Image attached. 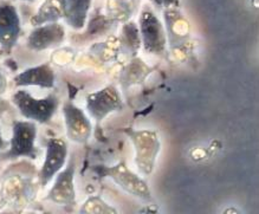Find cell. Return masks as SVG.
<instances>
[{
  "mask_svg": "<svg viewBox=\"0 0 259 214\" xmlns=\"http://www.w3.org/2000/svg\"><path fill=\"white\" fill-rule=\"evenodd\" d=\"M11 101L24 118L40 124L49 123L59 107L58 97L54 94L37 98L23 89L17 90L12 95Z\"/></svg>",
  "mask_w": 259,
  "mask_h": 214,
  "instance_id": "6da1fadb",
  "label": "cell"
},
{
  "mask_svg": "<svg viewBox=\"0 0 259 214\" xmlns=\"http://www.w3.org/2000/svg\"><path fill=\"white\" fill-rule=\"evenodd\" d=\"M38 128L36 122L15 121L12 124V138L10 149L0 157L2 160H17L19 157H29L34 160L38 157L36 139Z\"/></svg>",
  "mask_w": 259,
  "mask_h": 214,
  "instance_id": "7a4b0ae2",
  "label": "cell"
},
{
  "mask_svg": "<svg viewBox=\"0 0 259 214\" xmlns=\"http://www.w3.org/2000/svg\"><path fill=\"white\" fill-rule=\"evenodd\" d=\"M139 31L141 44L147 54L162 55L166 51V30L155 12L148 5L143 6L139 19Z\"/></svg>",
  "mask_w": 259,
  "mask_h": 214,
  "instance_id": "3957f363",
  "label": "cell"
},
{
  "mask_svg": "<svg viewBox=\"0 0 259 214\" xmlns=\"http://www.w3.org/2000/svg\"><path fill=\"white\" fill-rule=\"evenodd\" d=\"M127 134L135 147L136 167L142 175L148 177L152 174L161 148L159 136L152 131H131Z\"/></svg>",
  "mask_w": 259,
  "mask_h": 214,
  "instance_id": "277c9868",
  "label": "cell"
},
{
  "mask_svg": "<svg viewBox=\"0 0 259 214\" xmlns=\"http://www.w3.org/2000/svg\"><path fill=\"white\" fill-rule=\"evenodd\" d=\"M95 170L102 178H110L120 186L122 189L129 194L136 196V198L147 200H152V193L148 185L142 180L139 175L129 169L123 162L117 163L113 167H97Z\"/></svg>",
  "mask_w": 259,
  "mask_h": 214,
  "instance_id": "5b68a950",
  "label": "cell"
},
{
  "mask_svg": "<svg viewBox=\"0 0 259 214\" xmlns=\"http://www.w3.org/2000/svg\"><path fill=\"white\" fill-rule=\"evenodd\" d=\"M75 170L76 160L75 156H71L64 169L59 170L56 174L55 182L48 193L47 200L58 206L76 205V191L75 182H73Z\"/></svg>",
  "mask_w": 259,
  "mask_h": 214,
  "instance_id": "8992f818",
  "label": "cell"
},
{
  "mask_svg": "<svg viewBox=\"0 0 259 214\" xmlns=\"http://www.w3.org/2000/svg\"><path fill=\"white\" fill-rule=\"evenodd\" d=\"M123 108L120 93L114 85L103 88L96 93H92L87 97V109L94 120L101 122L108 115Z\"/></svg>",
  "mask_w": 259,
  "mask_h": 214,
  "instance_id": "52a82bcc",
  "label": "cell"
},
{
  "mask_svg": "<svg viewBox=\"0 0 259 214\" xmlns=\"http://www.w3.org/2000/svg\"><path fill=\"white\" fill-rule=\"evenodd\" d=\"M22 34V23L16 6L10 2L0 3V47L10 54Z\"/></svg>",
  "mask_w": 259,
  "mask_h": 214,
  "instance_id": "ba28073f",
  "label": "cell"
},
{
  "mask_svg": "<svg viewBox=\"0 0 259 214\" xmlns=\"http://www.w3.org/2000/svg\"><path fill=\"white\" fill-rule=\"evenodd\" d=\"M68 159V145L62 139H49L47 153L43 166L39 170V182L41 187L50 184L52 179L65 166Z\"/></svg>",
  "mask_w": 259,
  "mask_h": 214,
  "instance_id": "9c48e42d",
  "label": "cell"
},
{
  "mask_svg": "<svg viewBox=\"0 0 259 214\" xmlns=\"http://www.w3.org/2000/svg\"><path fill=\"white\" fill-rule=\"evenodd\" d=\"M63 116H64L66 135L76 143H85L92 136V122L84 114L80 108L73 103H65L63 105Z\"/></svg>",
  "mask_w": 259,
  "mask_h": 214,
  "instance_id": "30bf717a",
  "label": "cell"
},
{
  "mask_svg": "<svg viewBox=\"0 0 259 214\" xmlns=\"http://www.w3.org/2000/svg\"><path fill=\"white\" fill-rule=\"evenodd\" d=\"M65 39V29L61 24L49 23L34 26L27 37V48L33 51H44L61 45Z\"/></svg>",
  "mask_w": 259,
  "mask_h": 214,
  "instance_id": "8fae6325",
  "label": "cell"
},
{
  "mask_svg": "<svg viewBox=\"0 0 259 214\" xmlns=\"http://www.w3.org/2000/svg\"><path fill=\"white\" fill-rule=\"evenodd\" d=\"M166 22L167 43L170 48H180L186 43L190 36V23L180 12L179 8H167L163 11Z\"/></svg>",
  "mask_w": 259,
  "mask_h": 214,
  "instance_id": "7c38bea8",
  "label": "cell"
},
{
  "mask_svg": "<svg viewBox=\"0 0 259 214\" xmlns=\"http://www.w3.org/2000/svg\"><path fill=\"white\" fill-rule=\"evenodd\" d=\"M16 87H40L52 89L56 84V73L49 64H40L25 69L15 77Z\"/></svg>",
  "mask_w": 259,
  "mask_h": 214,
  "instance_id": "4fadbf2b",
  "label": "cell"
},
{
  "mask_svg": "<svg viewBox=\"0 0 259 214\" xmlns=\"http://www.w3.org/2000/svg\"><path fill=\"white\" fill-rule=\"evenodd\" d=\"M93 0H61L63 19L73 30H82L87 26Z\"/></svg>",
  "mask_w": 259,
  "mask_h": 214,
  "instance_id": "5bb4252c",
  "label": "cell"
},
{
  "mask_svg": "<svg viewBox=\"0 0 259 214\" xmlns=\"http://www.w3.org/2000/svg\"><path fill=\"white\" fill-rule=\"evenodd\" d=\"M63 19L61 0H45L38 11L31 17L30 23L33 27L49 23H57Z\"/></svg>",
  "mask_w": 259,
  "mask_h": 214,
  "instance_id": "9a60e30c",
  "label": "cell"
},
{
  "mask_svg": "<svg viewBox=\"0 0 259 214\" xmlns=\"http://www.w3.org/2000/svg\"><path fill=\"white\" fill-rule=\"evenodd\" d=\"M121 51H124L125 54L132 56H136L140 48H141V37H140L139 25H136L134 22L128 20L123 24L121 30L120 41Z\"/></svg>",
  "mask_w": 259,
  "mask_h": 214,
  "instance_id": "2e32d148",
  "label": "cell"
},
{
  "mask_svg": "<svg viewBox=\"0 0 259 214\" xmlns=\"http://www.w3.org/2000/svg\"><path fill=\"white\" fill-rule=\"evenodd\" d=\"M149 73V68L143 63L141 59L135 58L132 63L125 66L121 73L120 83L121 85L127 89L129 85L140 83V80L145 79L146 76Z\"/></svg>",
  "mask_w": 259,
  "mask_h": 214,
  "instance_id": "e0dca14e",
  "label": "cell"
},
{
  "mask_svg": "<svg viewBox=\"0 0 259 214\" xmlns=\"http://www.w3.org/2000/svg\"><path fill=\"white\" fill-rule=\"evenodd\" d=\"M135 6L129 0H108L107 3V16L114 23L128 22Z\"/></svg>",
  "mask_w": 259,
  "mask_h": 214,
  "instance_id": "ac0fdd59",
  "label": "cell"
},
{
  "mask_svg": "<svg viewBox=\"0 0 259 214\" xmlns=\"http://www.w3.org/2000/svg\"><path fill=\"white\" fill-rule=\"evenodd\" d=\"M114 22L107 15H102L99 9L95 10L92 18L88 23V33L99 36L100 33H104L111 26Z\"/></svg>",
  "mask_w": 259,
  "mask_h": 214,
  "instance_id": "d6986e66",
  "label": "cell"
},
{
  "mask_svg": "<svg viewBox=\"0 0 259 214\" xmlns=\"http://www.w3.org/2000/svg\"><path fill=\"white\" fill-rule=\"evenodd\" d=\"M80 212L84 213H116L117 210L104 202L103 199L100 196H93L88 199L80 208Z\"/></svg>",
  "mask_w": 259,
  "mask_h": 214,
  "instance_id": "ffe728a7",
  "label": "cell"
},
{
  "mask_svg": "<svg viewBox=\"0 0 259 214\" xmlns=\"http://www.w3.org/2000/svg\"><path fill=\"white\" fill-rule=\"evenodd\" d=\"M157 8H179V0H150Z\"/></svg>",
  "mask_w": 259,
  "mask_h": 214,
  "instance_id": "44dd1931",
  "label": "cell"
},
{
  "mask_svg": "<svg viewBox=\"0 0 259 214\" xmlns=\"http://www.w3.org/2000/svg\"><path fill=\"white\" fill-rule=\"evenodd\" d=\"M6 88H8V80H6V77L2 70H0V96L5 93Z\"/></svg>",
  "mask_w": 259,
  "mask_h": 214,
  "instance_id": "7402d4cb",
  "label": "cell"
},
{
  "mask_svg": "<svg viewBox=\"0 0 259 214\" xmlns=\"http://www.w3.org/2000/svg\"><path fill=\"white\" fill-rule=\"evenodd\" d=\"M8 108H9V103H6L5 100H3V98L0 97V114L4 113Z\"/></svg>",
  "mask_w": 259,
  "mask_h": 214,
  "instance_id": "603a6c76",
  "label": "cell"
},
{
  "mask_svg": "<svg viewBox=\"0 0 259 214\" xmlns=\"http://www.w3.org/2000/svg\"><path fill=\"white\" fill-rule=\"evenodd\" d=\"M6 147H8V142L5 141L4 138H3V134H2V128H0V150L5 149Z\"/></svg>",
  "mask_w": 259,
  "mask_h": 214,
  "instance_id": "cb8c5ba5",
  "label": "cell"
},
{
  "mask_svg": "<svg viewBox=\"0 0 259 214\" xmlns=\"http://www.w3.org/2000/svg\"><path fill=\"white\" fill-rule=\"evenodd\" d=\"M24 2H33V0H24Z\"/></svg>",
  "mask_w": 259,
  "mask_h": 214,
  "instance_id": "d4e9b609",
  "label": "cell"
}]
</instances>
